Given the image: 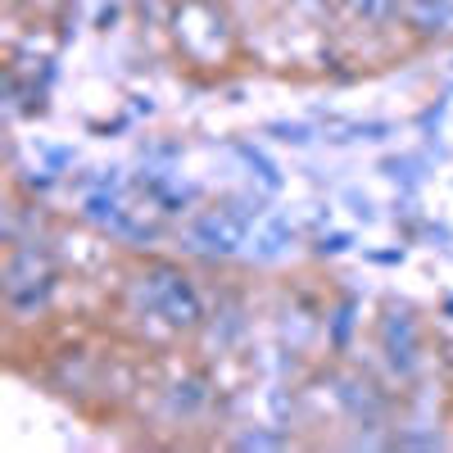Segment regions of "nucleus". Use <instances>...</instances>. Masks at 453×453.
I'll return each mask as SVG.
<instances>
[{
    "label": "nucleus",
    "mask_w": 453,
    "mask_h": 453,
    "mask_svg": "<svg viewBox=\"0 0 453 453\" xmlns=\"http://www.w3.org/2000/svg\"><path fill=\"white\" fill-rule=\"evenodd\" d=\"M345 10L358 19V23H386L395 14V0H345Z\"/></svg>",
    "instance_id": "obj_8"
},
{
    "label": "nucleus",
    "mask_w": 453,
    "mask_h": 453,
    "mask_svg": "<svg viewBox=\"0 0 453 453\" xmlns=\"http://www.w3.org/2000/svg\"><path fill=\"white\" fill-rule=\"evenodd\" d=\"M236 449H281L286 444V435H263V431H241L236 440H232Z\"/></svg>",
    "instance_id": "obj_9"
},
{
    "label": "nucleus",
    "mask_w": 453,
    "mask_h": 453,
    "mask_svg": "<svg viewBox=\"0 0 453 453\" xmlns=\"http://www.w3.org/2000/svg\"><path fill=\"white\" fill-rule=\"evenodd\" d=\"M159 395H164L168 418H177V422H191V418H200V412L213 403V390H209V381H204V376H196V372H186L181 381H168Z\"/></svg>",
    "instance_id": "obj_7"
},
{
    "label": "nucleus",
    "mask_w": 453,
    "mask_h": 453,
    "mask_svg": "<svg viewBox=\"0 0 453 453\" xmlns=\"http://www.w3.org/2000/svg\"><path fill=\"white\" fill-rule=\"evenodd\" d=\"M191 245L209 258H232L245 241H250V209H236V204H213V209H200L186 226Z\"/></svg>",
    "instance_id": "obj_4"
},
{
    "label": "nucleus",
    "mask_w": 453,
    "mask_h": 453,
    "mask_svg": "<svg viewBox=\"0 0 453 453\" xmlns=\"http://www.w3.org/2000/svg\"><path fill=\"white\" fill-rule=\"evenodd\" d=\"M395 14L408 32L426 36V42H440L453 32V0H395Z\"/></svg>",
    "instance_id": "obj_6"
},
{
    "label": "nucleus",
    "mask_w": 453,
    "mask_h": 453,
    "mask_svg": "<svg viewBox=\"0 0 453 453\" xmlns=\"http://www.w3.org/2000/svg\"><path fill=\"white\" fill-rule=\"evenodd\" d=\"M376 345H381V354L399 381H408L422 367V326L408 309H386L381 326H376Z\"/></svg>",
    "instance_id": "obj_5"
},
{
    "label": "nucleus",
    "mask_w": 453,
    "mask_h": 453,
    "mask_svg": "<svg viewBox=\"0 0 453 453\" xmlns=\"http://www.w3.org/2000/svg\"><path fill=\"white\" fill-rule=\"evenodd\" d=\"M55 281H59V263L50 258V250L42 241H10V254H5V304L19 318L46 309Z\"/></svg>",
    "instance_id": "obj_3"
},
{
    "label": "nucleus",
    "mask_w": 453,
    "mask_h": 453,
    "mask_svg": "<svg viewBox=\"0 0 453 453\" xmlns=\"http://www.w3.org/2000/svg\"><path fill=\"white\" fill-rule=\"evenodd\" d=\"M127 309H132V318L155 322L168 340L204 331V318H209L200 286L177 263H150V268H141L127 286Z\"/></svg>",
    "instance_id": "obj_1"
},
{
    "label": "nucleus",
    "mask_w": 453,
    "mask_h": 453,
    "mask_svg": "<svg viewBox=\"0 0 453 453\" xmlns=\"http://www.w3.org/2000/svg\"><path fill=\"white\" fill-rule=\"evenodd\" d=\"M173 42L191 64L213 68V64L232 59L236 32H232V19L218 5H209V0H181L177 14H173Z\"/></svg>",
    "instance_id": "obj_2"
}]
</instances>
